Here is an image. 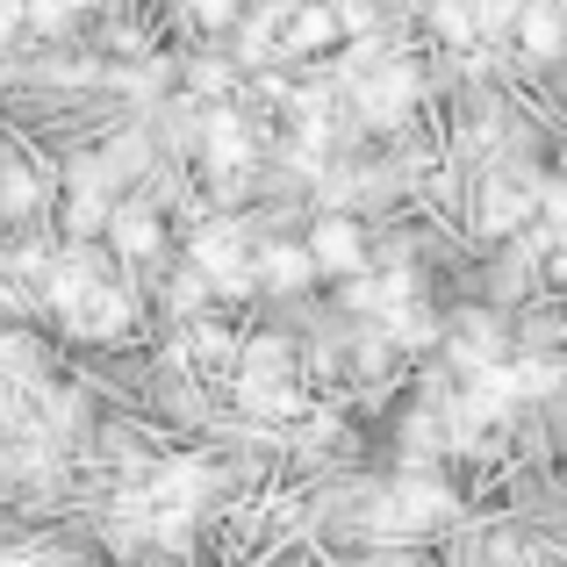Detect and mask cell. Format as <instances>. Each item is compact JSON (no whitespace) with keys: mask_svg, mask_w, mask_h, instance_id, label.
Masks as SVG:
<instances>
[{"mask_svg":"<svg viewBox=\"0 0 567 567\" xmlns=\"http://www.w3.org/2000/svg\"><path fill=\"white\" fill-rule=\"evenodd\" d=\"M51 194H58V166L29 144H0V237L8 230H37L51 216Z\"/></svg>","mask_w":567,"mask_h":567,"instance_id":"cell-3","label":"cell"},{"mask_svg":"<svg viewBox=\"0 0 567 567\" xmlns=\"http://www.w3.org/2000/svg\"><path fill=\"white\" fill-rule=\"evenodd\" d=\"M317 288V266H309V251H302V237H274V230H259L251 237V295L259 302H302V295Z\"/></svg>","mask_w":567,"mask_h":567,"instance_id":"cell-4","label":"cell"},{"mask_svg":"<svg viewBox=\"0 0 567 567\" xmlns=\"http://www.w3.org/2000/svg\"><path fill=\"white\" fill-rule=\"evenodd\" d=\"M43 374H51V352H43L37 323H0V381L29 395Z\"/></svg>","mask_w":567,"mask_h":567,"instance_id":"cell-6","label":"cell"},{"mask_svg":"<svg viewBox=\"0 0 567 567\" xmlns=\"http://www.w3.org/2000/svg\"><path fill=\"white\" fill-rule=\"evenodd\" d=\"M251 0H181V14H187V29H194V43H216L223 29L245 14Z\"/></svg>","mask_w":567,"mask_h":567,"instance_id":"cell-7","label":"cell"},{"mask_svg":"<svg viewBox=\"0 0 567 567\" xmlns=\"http://www.w3.org/2000/svg\"><path fill=\"white\" fill-rule=\"evenodd\" d=\"M302 251L317 266V280H352V274L374 266V223L352 216V208H309Z\"/></svg>","mask_w":567,"mask_h":567,"instance_id":"cell-2","label":"cell"},{"mask_svg":"<svg viewBox=\"0 0 567 567\" xmlns=\"http://www.w3.org/2000/svg\"><path fill=\"white\" fill-rule=\"evenodd\" d=\"M360 567H416V560H410V554H395V546H374V554H367Z\"/></svg>","mask_w":567,"mask_h":567,"instance_id":"cell-9","label":"cell"},{"mask_svg":"<svg viewBox=\"0 0 567 567\" xmlns=\"http://www.w3.org/2000/svg\"><path fill=\"white\" fill-rule=\"evenodd\" d=\"M14 416H22V388H8V381H0V431H8Z\"/></svg>","mask_w":567,"mask_h":567,"instance_id":"cell-8","label":"cell"},{"mask_svg":"<svg viewBox=\"0 0 567 567\" xmlns=\"http://www.w3.org/2000/svg\"><path fill=\"white\" fill-rule=\"evenodd\" d=\"M173 94H187V101H237L245 94V65H237L223 43L173 51Z\"/></svg>","mask_w":567,"mask_h":567,"instance_id":"cell-5","label":"cell"},{"mask_svg":"<svg viewBox=\"0 0 567 567\" xmlns=\"http://www.w3.org/2000/svg\"><path fill=\"white\" fill-rule=\"evenodd\" d=\"M101 251H109L130 280H152L158 266L173 259V216H166V202H152L144 187H123L109 202V216H101Z\"/></svg>","mask_w":567,"mask_h":567,"instance_id":"cell-1","label":"cell"}]
</instances>
